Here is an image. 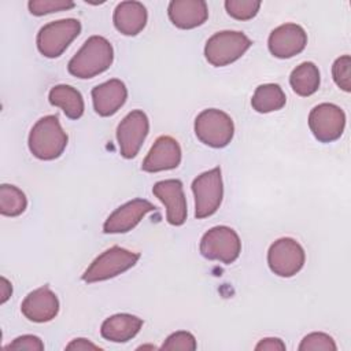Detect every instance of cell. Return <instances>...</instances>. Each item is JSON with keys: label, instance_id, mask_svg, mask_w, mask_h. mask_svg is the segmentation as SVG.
I'll return each instance as SVG.
<instances>
[{"label": "cell", "instance_id": "1", "mask_svg": "<svg viewBox=\"0 0 351 351\" xmlns=\"http://www.w3.org/2000/svg\"><path fill=\"white\" fill-rule=\"evenodd\" d=\"M112 59L114 51L110 41L101 36H92L70 59L67 70L77 78H92L106 71Z\"/></svg>", "mask_w": 351, "mask_h": 351}, {"label": "cell", "instance_id": "2", "mask_svg": "<svg viewBox=\"0 0 351 351\" xmlns=\"http://www.w3.org/2000/svg\"><path fill=\"white\" fill-rule=\"evenodd\" d=\"M67 140L59 118L56 115H45L34 123L29 133V149L41 160H52L63 154Z\"/></svg>", "mask_w": 351, "mask_h": 351}, {"label": "cell", "instance_id": "3", "mask_svg": "<svg viewBox=\"0 0 351 351\" xmlns=\"http://www.w3.org/2000/svg\"><path fill=\"white\" fill-rule=\"evenodd\" d=\"M251 45V40L244 33L223 30L213 34L207 40L204 56L210 64L222 67L241 58Z\"/></svg>", "mask_w": 351, "mask_h": 351}, {"label": "cell", "instance_id": "4", "mask_svg": "<svg viewBox=\"0 0 351 351\" xmlns=\"http://www.w3.org/2000/svg\"><path fill=\"white\" fill-rule=\"evenodd\" d=\"M195 133L203 144L213 148H223L233 138L234 125L226 112L207 108L196 117Z\"/></svg>", "mask_w": 351, "mask_h": 351}, {"label": "cell", "instance_id": "5", "mask_svg": "<svg viewBox=\"0 0 351 351\" xmlns=\"http://www.w3.org/2000/svg\"><path fill=\"white\" fill-rule=\"evenodd\" d=\"M140 259V254L114 245L100 254L90 266L84 271L82 280L85 282H97L112 278L130 267Z\"/></svg>", "mask_w": 351, "mask_h": 351}, {"label": "cell", "instance_id": "6", "mask_svg": "<svg viewBox=\"0 0 351 351\" xmlns=\"http://www.w3.org/2000/svg\"><path fill=\"white\" fill-rule=\"evenodd\" d=\"M241 252L239 234L229 226H214L200 240V254L210 261L233 263Z\"/></svg>", "mask_w": 351, "mask_h": 351}, {"label": "cell", "instance_id": "7", "mask_svg": "<svg viewBox=\"0 0 351 351\" xmlns=\"http://www.w3.org/2000/svg\"><path fill=\"white\" fill-rule=\"evenodd\" d=\"M81 23L67 18L44 25L37 34V48L47 58L60 56L70 43L80 34Z\"/></svg>", "mask_w": 351, "mask_h": 351}, {"label": "cell", "instance_id": "8", "mask_svg": "<svg viewBox=\"0 0 351 351\" xmlns=\"http://www.w3.org/2000/svg\"><path fill=\"white\" fill-rule=\"evenodd\" d=\"M195 195V217L197 219L213 215L221 206L223 196L221 169L214 167L197 176L192 182Z\"/></svg>", "mask_w": 351, "mask_h": 351}, {"label": "cell", "instance_id": "9", "mask_svg": "<svg viewBox=\"0 0 351 351\" xmlns=\"http://www.w3.org/2000/svg\"><path fill=\"white\" fill-rule=\"evenodd\" d=\"M303 247L291 237L276 240L267 251V263L270 270L280 277L295 276L304 265Z\"/></svg>", "mask_w": 351, "mask_h": 351}, {"label": "cell", "instance_id": "10", "mask_svg": "<svg viewBox=\"0 0 351 351\" xmlns=\"http://www.w3.org/2000/svg\"><path fill=\"white\" fill-rule=\"evenodd\" d=\"M308 126L318 141L332 143L343 134L346 114L336 104L321 103L310 111Z\"/></svg>", "mask_w": 351, "mask_h": 351}, {"label": "cell", "instance_id": "11", "mask_svg": "<svg viewBox=\"0 0 351 351\" xmlns=\"http://www.w3.org/2000/svg\"><path fill=\"white\" fill-rule=\"evenodd\" d=\"M149 130V122L141 110L130 111L117 128V140L121 155L126 159L134 158Z\"/></svg>", "mask_w": 351, "mask_h": 351}, {"label": "cell", "instance_id": "12", "mask_svg": "<svg viewBox=\"0 0 351 351\" xmlns=\"http://www.w3.org/2000/svg\"><path fill=\"white\" fill-rule=\"evenodd\" d=\"M307 44L304 29L296 23H284L276 27L269 36V51L273 56L288 59L300 53Z\"/></svg>", "mask_w": 351, "mask_h": 351}, {"label": "cell", "instance_id": "13", "mask_svg": "<svg viewBox=\"0 0 351 351\" xmlns=\"http://www.w3.org/2000/svg\"><path fill=\"white\" fill-rule=\"evenodd\" d=\"M152 193L166 206V218L170 225L180 226L186 219V199L180 180H163L152 186Z\"/></svg>", "mask_w": 351, "mask_h": 351}, {"label": "cell", "instance_id": "14", "mask_svg": "<svg viewBox=\"0 0 351 351\" xmlns=\"http://www.w3.org/2000/svg\"><path fill=\"white\" fill-rule=\"evenodd\" d=\"M156 210V207L145 199H133L118 207L103 225L104 233H126L132 230L143 217Z\"/></svg>", "mask_w": 351, "mask_h": 351}, {"label": "cell", "instance_id": "15", "mask_svg": "<svg viewBox=\"0 0 351 351\" xmlns=\"http://www.w3.org/2000/svg\"><path fill=\"white\" fill-rule=\"evenodd\" d=\"M181 162V148L176 138L170 136H160L155 140L141 169L148 173H156L163 170L176 169Z\"/></svg>", "mask_w": 351, "mask_h": 351}, {"label": "cell", "instance_id": "16", "mask_svg": "<svg viewBox=\"0 0 351 351\" xmlns=\"http://www.w3.org/2000/svg\"><path fill=\"white\" fill-rule=\"evenodd\" d=\"M22 314L33 322H48L58 315L59 300L49 287L44 285L32 291L21 304Z\"/></svg>", "mask_w": 351, "mask_h": 351}, {"label": "cell", "instance_id": "17", "mask_svg": "<svg viewBox=\"0 0 351 351\" xmlns=\"http://www.w3.org/2000/svg\"><path fill=\"white\" fill-rule=\"evenodd\" d=\"M128 89L121 80L112 78L92 89L93 108L100 117L114 115L126 101Z\"/></svg>", "mask_w": 351, "mask_h": 351}, {"label": "cell", "instance_id": "18", "mask_svg": "<svg viewBox=\"0 0 351 351\" xmlns=\"http://www.w3.org/2000/svg\"><path fill=\"white\" fill-rule=\"evenodd\" d=\"M169 18L180 29H193L208 18V8L203 0H173L167 8Z\"/></svg>", "mask_w": 351, "mask_h": 351}, {"label": "cell", "instance_id": "19", "mask_svg": "<svg viewBox=\"0 0 351 351\" xmlns=\"http://www.w3.org/2000/svg\"><path fill=\"white\" fill-rule=\"evenodd\" d=\"M147 8L140 1H122L114 11V26L125 36L138 34L147 23Z\"/></svg>", "mask_w": 351, "mask_h": 351}, {"label": "cell", "instance_id": "20", "mask_svg": "<svg viewBox=\"0 0 351 351\" xmlns=\"http://www.w3.org/2000/svg\"><path fill=\"white\" fill-rule=\"evenodd\" d=\"M143 319L132 314H115L108 317L103 324L100 333L106 340L125 343L133 339L141 329Z\"/></svg>", "mask_w": 351, "mask_h": 351}, {"label": "cell", "instance_id": "21", "mask_svg": "<svg viewBox=\"0 0 351 351\" xmlns=\"http://www.w3.org/2000/svg\"><path fill=\"white\" fill-rule=\"evenodd\" d=\"M49 103L60 107L70 119H78L84 114L82 95L71 85H56L49 90Z\"/></svg>", "mask_w": 351, "mask_h": 351}, {"label": "cell", "instance_id": "22", "mask_svg": "<svg viewBox=\"0 0 351 351\" xmlns=\"http://www.w3.org/2000/svg\"><path fill=\"white\" fill-rule=\"evenodd\" d=\"M319 81V70L313 62L300 63L292 70L289 75V84L293 92L304 97L318 90Z\"/></svg>", "mask_w": 351, "mask_h": 351}, {"label": "cell", "instance_id": "23", "mask_svg": "<svg viewBox=\"0 0 351 351\" xmlns=\"http://www.w3.org/2000/svg\"><path fill=\"white\" fill-rule=\"evenodd\" d=\"M287 103L284 90L277 84L259 85L251 99V106L255 111L266 114L281 110Z\"/></svg>", "mask_w": 351, "mask_h": 351}, {"label": "cell", "instance_id": "24", "mask_svg": "<svg viewBox=\"0 0 351 351\" xmlns=\"http://www.w3.org/2000/svg\"><path fill=\"white\" fill-rule=\"evenodd\" d=\"M27 206L25 193L15 185L3 184L0 186V213L5 217L21 215Z\"/></svg>", "mask_w": 351, "mask_h": 351}, {"label": "cell", "instance_id": "25", "mask_svg": "<svg viewBox=\"0 0 351 351\" xmlns=\"http://www.w3.org/2000/svg\"><path fill=\"white\" fill-rule=\"evenodd\" d=\"M261 7V1L258 0H226L225 8L226 12L239 21L252 19Z\"/></svg>", "mask_w": 351, "mask_h": 351}, {"label": "cell", "instance_id": "26", "mask_svg": "<svg viewBox=\"0 0 351 351\" xmlns=\"http://www.w3.org/2000/svg\"><path fill=\"white\" fill-rule=\"evenodd\" d=\"M335 340L322 332H313L303 337L299 344V351H336Z\"/></svg>", "mask_w": 351, "mask_h": 351}, {"label": "cell", "instance_id": "27", "mask_svg": "<svg viewBox=\"0 0 351 351\" xmlns=\"http://www.w3.org/2000/svg\"><path fill=\"white\" fill-rule=\"evenodd\" d=\"M332 75L336 85L344 92L351 90V58L343 55L337 58L332 66Z\"/></svg>", "mask_w": 351, "mask_h": 351}, {"label": "cell", "instance_id": "28", "mask_svg": "<svg viewBox=\"0 0 351 351\" xmlns=\"http://www.w3.org/2000/svg\"><path fill=\"white\" fill-rule=\"evenodd\" d=\"M27 7L33 15L41 16L51 12L70 10L74 7V3L67 0H30L27 3Z\"/></svg>", "mask_w": 351, "mask_h": 351}, {"label": "cell", "instance_id": "29", "mask_svg": "<svg viewBox=\"0 0 351 351\" xmlns=\"http://www.w3.org/2000/svg\"><path fill=\"white\" fill-rule=\"evenodd\" d=\"M162 350H184L193 351L196 350L195 336L186 330H178L171 333L160 347Z\"/></svg>", "mask_w": 351, "mask_h": 351}, {"label": "cell", "instance_id": "30", "mask_svg": "<svg viewBox=\"0 0 351 351\" xmlns=\"http://www.w3.org/2000/svg\"><path fill=\"white\" fill-rule=\"evenodd\" d=\"M5 350H27V351H43L44 343L40 337L33 335H23L16 337L12 343L5 346Z\"/></svg>", "mask_w": 351, "mask_h": 351}, {"label": "cell", "instance_id": "31", "mask_svg": "<svg viewBox=\"0 0 351 351\" xmlns=\"http://www.w3.org/2000/svg\"><path fill=\"white\" fill-rule=\"evenodd\" d=\"M285 344L282 343L281 339L277 337H266L262 339L256 346V351H285Z\"/></svg>", "mask_w": 351, "mask_h": 351}, {"label": "cell", "instance_id": "32", "mask_svg": "<svg viewBox=\"0 0 351 351\" xmlns=\"http://www.w3.org/2000/svg\"><path fill=\"white\" fill-rule=\"evenodd\" d=\"M66 350H77V351H85V350H101L99 346L90 343L86 339H74L67 346Z\"/></svg>", "mask_w": 351, "mask_h": 351}, {"label": "cell", "instance_id": "33", "mask_svg": "<svg viewBox=\"0 0 351 351\" xmlns=\"http://www.w3.org/2000/svg\"><path fill=\"white\" fill-rule=\"evenodd\" d=\"M12 293V287L10 284V281L5 277H1V299L0 303H5L7 299L11 296Z\"/></svg>", "mask_w": 351, "mask_h": 351}]
</instances>
